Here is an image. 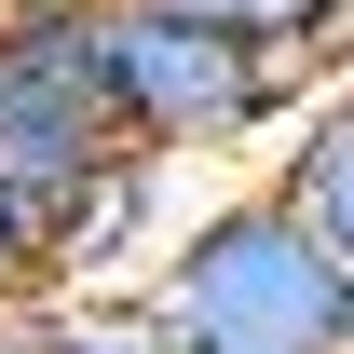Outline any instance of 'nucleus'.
Returning a JSON list of instances; mask_svg holds the SVG:
<instances>
[{
	"instance_id": "nucleus-2",
	"label": "nucleus",
	"mask_w": 354,
	"mask_h": 354,
	"mask_svg": "<svg viewBox=\"0 0 354 354\" xmlns=\"http://www.w3.org/2000/svg\"><path fill=\"white\" fill-rule=\"evenodd\" d=\"M150 327L177 354H354V259L286 191H232L164 245Z\"/></svg>"
},
{
	"instance_id": "nucleus-4",
	"label": "nucleus",
	"mask_w": 354,
	"mask_h": 354,
	"mask_svg": "<svg viewBox=\"0 0 354 354\" xmlns=\"http://www.w3.org/2000/svg\"><path fill=\"white\" fill-rule=\"evenodd\" d=\"M272 191H286V205H300V218L354 259V95H327V109L300 123V150H286V177H272Z\"/></svg>"
},
{
	"instance_id": "nucleus-3",
	"label": "nucleus",
	"mask_w": 354,
	"mask_h": 354,
	"mask_svg": "<svg viewBox=\"0 0 354 354\" xmlns=\"http://www.w3.org/2000/svg\"><path fill=\"white\" fill-rule=\"evenodd\" d=\"M82 41H95V82H109V123L177 164V150H245L259 123H286L300 68L259 41H218L191 14H150V0H82Z\"/></svg>"
},
{
	"instance_id": "nucleus-7",
	"label": "nucleus",
	"mask_w": 354,
	"mask_h": 354,
	"mask_svg": "<svg viewBox=\"0 0 354 354\" xmlns=\"http://www.w3.org/2000/svg\"><path fill=\"white\" fill-rule=\"evenodd\" d=\"M41 286H55V272H41V245H28V218L0 205V313H28Z\"/></svg>"
},
{
	"instance_id": "nucleus-6",
	"label": "nucleus",
	"mask_w": 354,
	"mask_h": 354,
	"mask_svg": "<svg viewBox=\"0 0 354 354\" xmlns=\"http://www.w3.org/2000/svg\"><path fill=\"white\" fill-rule=\"evenodd\" d=\"M28 341L41 354H177L150 327V300H68V313H28Z\"/></svg>"
},
{
	"instance_id": "nucleus-9",
	"label": "nucleus",
	"mask_w": 354,
	"mask_h": 354,
	"mask_svg": "<svg viewBox=\"0 0 354 354\" xmlns=\"http://www.w3.org/2000/svg\"><path fill=\"white\" fill-rule=\"evenodd\" d=\"M0 14H14V0H0Z\"/></svg>"
},
{
	"instance_id": "nucleus-1",
	"label": "nucleus",
	"mask_w": 354,
	"mask_h": 354,
	"mask_svg": "<svg viewBox=\"0 0 354 354\" xmlns=\"http://www.w3.org/2000/svg\"><path fill=\"white\" fill-rule=\"evenodd\" d=\"M136 177H150V150L109 123L82 0H14L0 14V205L28 218L41 272H82L95 232H123Z\"/></svg>"
},
{
	"instance_id": "nucleus-8",
	"label": "nucleus",
	"mask_w": 354,
	"mask_h": 354,
	"mask_svg": "<svg viewBox=\"0 0 354 354\" xmlns=\"http://www.w3.org/2000/svg\"><path fill=\"white\" fill-rule=\"evenodd\" d=\"M0 354H41V341H28V313H0Z\"/></svg>"
},
{
	"instance_id": "nucleus-5",
	"label": "nucleus",
	"mask_w": 354,
	"mask_h": 354,
	"mask_svg": "<svg viewBox=\"0 0 354 354\" xmlns=\"http://www.w3.org/2000/svg\"><path fill=\"white\" fill-rule=\"evenodd\" d=\"M150 14H191V28L259 41V55H286V68H313V55L354 28V0H150Z\"/></svg>"
}]
</instances>
